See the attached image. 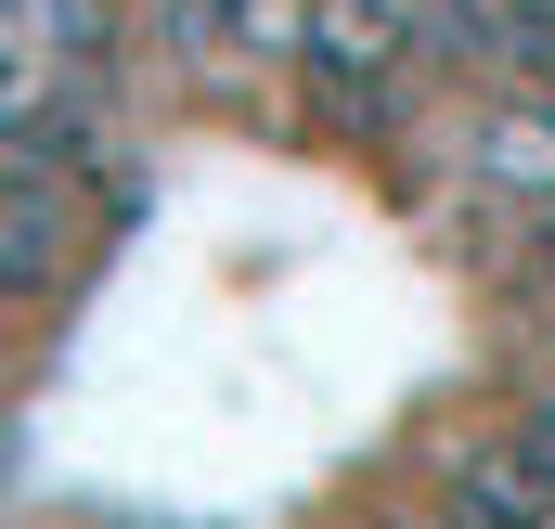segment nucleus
Masks as SVG:
<instances>
[{
    "instance_id": "nucleus-1",
    "label": "nucleus",
    "mask_w": 555,
    "mask_h": 529,
    "mask_svg": "<svg viewBox=\"0 0 555 529\" xmlns=\"http://www.w3.org/2000/svg\"><path fill=\"white\" fill-rule=\"evenodd\" d=\"M414 39V0H297V65H323L336 91H375Z\"/></svg>"
},
{
    "instance_id": "nucleus-2",
    "label": "nucleus",
    "mask_w": 555,
    "mask_h": 529,
    "mask_svg": "<svg viewBox=\"0 0 555 529\" xmlns=\"http://www.w3.org/2000/svg\"><path fill=\"white\" fill-rule=\"evenodd\" d=\"M452 517H555V400H530L517 439L452 478Z\"/></svg>"
},
{
    "instance_id": "nucleus-3",
    "label": "nucleus",
    "mask_w": 555,
    "mask_h": 529,
    "mask_svg": "<svg viewBox=\"0 0 555 529\" xmlns=\"http://www.w3.org/2000/svg\"><path fill=\"white\" fill-rule=\"evenodd\" d=\"M465 155H478V181H491L504 207H555V91H530V104H491Z\"/></svg>"
},
{
    "instance_id": "nucleus-4",
    "label": "nucleus",
    "mask_w": 555,
    "mask_h": 529,
    "mask_svg": "<svg viewBox=\"0 0 555 529\" xmlns=\"http://www.w3.org/2000/svg\"><path fill=\"white\" fill-rule=\"evenodd\" d=\"M65 233H78V220H65V194H52L39 168H0V284H13V297L65 271Z\"/></svg>"
},
{
    "instance_id": "nucleus-5",
    "label": "nucleus",
    "mask_w": 555,
    "mask_h": 529,
    "mask_svg": "<svg viewBox=\"0 0 555 529\" xmlns=\"http://www.w3.org/2000/svg\"><path fill=\"white\" fill-rule=\"evenodd\" d=\"M530 259H543V284H555V207H543V233H530Z\"/></svg>"
}]
</instances>
